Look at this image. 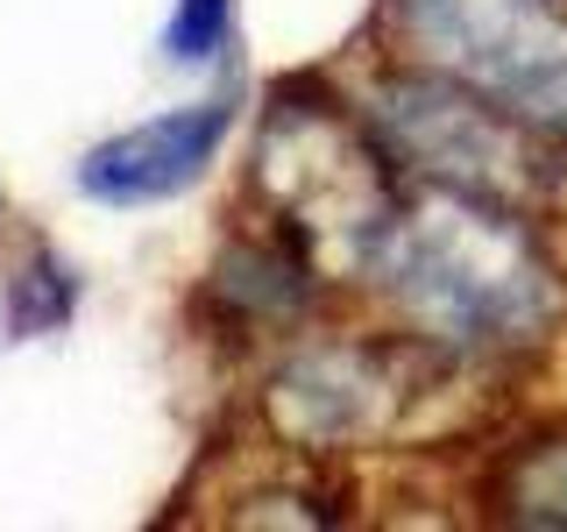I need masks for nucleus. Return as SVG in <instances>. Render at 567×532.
Wrapping results in <instances>:
<instances>
[{"mask_svg":"<svg viewBox=\"0 0 567 532\" xmlns=\"http://www.w3.org/2000/svg\"><path fill=\"white\" fill-rule=\"evenodd\" d=\"M447 355L425 348L419 334H333L306 341L277 362L262 383V419L284 448L306 454H348V448H383L412 426V405L425 390V369Z\"/></svg>","mask_w":567,"mask_h":532,"instance_id":"5","label":"nucleus"},{"mask_svg":"<svg viewBox=\"0 0 567 532\" xmlns=\"http://www.w3.org/2000/svg\"><path fill=\"white\" fill-rule=\"evenodd\" d=\"M227 129H235V100L213 93L192 106H171L156 121H135V129L106 135L100 150H85L79 164V192L100 206H156L171 192H185L213 156H220Z\"/></svg>","mask_w":567,"mask_h":532,"instance_id":"6","label":"nucleus"},{"mask_svg":"<svg viewBox=\"0 0 567 532\" xmlns=\"http://www.w3.org/2000/svg\"><path fill=\"white\" fill-rule=\"evenodd\" d=\"M369 129L398 156L419 192H461V200H489L511 213H532L546 192V164L525 121H511L496 100L468 93L447 71L404 64L369 93Z\"/></svg>","mask_w":567,"mask_h":532,"instance_id":"3","label":"nucleus"},{"mask_svg":"<svg viewBox=\"0 0 567 532\" xmlns=\"http://www.w3.org/2000/svg\"><path fill=\"white\" fill-rule=\"evenodd\" d=\"M312 291H319L312 256L298 242H284L277 227L262 242H235L220 263H213V284H206V298L227 313V327H241V334L306 319Z\"/></svg>","mask_w":567,"mask_h":532,"instance_id":"7","label":"nucleus"},{"mask_svg":"<svg viewBox=\"0 0 567 532\" xmlns=\"http://www.w3.org/2000/svg\"><path fill=\"white\" fill-rule=\"evenodd\" d=\"M489 504L504 525L532 532H567V426H539V433L511 440L489 469Z\"/></svg>","mask_w":567,"mask_h":532,"instance_id":"8","label":"nucleus"},{"mask_svg":"<svg viewBox=\"0 0 567 532\" xmlns=\"http://www.w3.org/2000/svg\"><path fill=\"white\" fill-rule=\"evenodd\" d=\"M227 22H235V0H177L171 29H164V58L171 64H206L227 50Z\"/></svg>","mask_w":567,"mask_h":532,"instance_id":"10","label":"nucleus"},{"mask_svg":"<svg viewBox=\"0 0 567 532\" xmlns=\"http://www.w3.org/2000/svg\"><path fill=\"white\" fill-rule=\"evenodd\" d=\"M248 185L284 242L312 256L319 277H369L404 213V171L369 129L312 79H284L256 121Z\"/></svg>","mask_w":567,"mask_h":532,"instance_id":"2","label":"nucleus"},{"mask_svg":"<svg viewBox=\"0 0 567 532\" xmlns=\"http://www.w3.org/2000/svg\"><path fill=\"white\" fill-rule=\"evenodd\" d=\"M71 313H79V277H71V263H58L50 242H35L14 291H8V341H43Z\"/></svg>","mask_w":567,"mask_h":532,"instance_id":"9","label":"nucleus"},{"mask_svg":"<svg viewBox=\"0 0 567 532\" xmlns=\"http://www.w3.org/2000/svg\"><path fill=\"white\" fill-rule=\"evenodd\" d=\"M404 334L447 362H518L546 348L567 319L560 263L532 235V213L425 192L404 200L377 270Z\"/></svg>","mask_w":567,"mask_h":532,"instance_id":"1","label":"nucleus"},{"mask_svg":"<svg viewBox=\"0 0 567 532\" xmlns=\"http://www.w3.org/2000/svg\"><path fill=\"white\" fill-rule=\"evenodd\" d=\"M404 58L567 142V0H390Z\"/></svg>","mask_w":567,"mask_h":532,"instance_id":"4","label":"nucleus"}]
</instances>
